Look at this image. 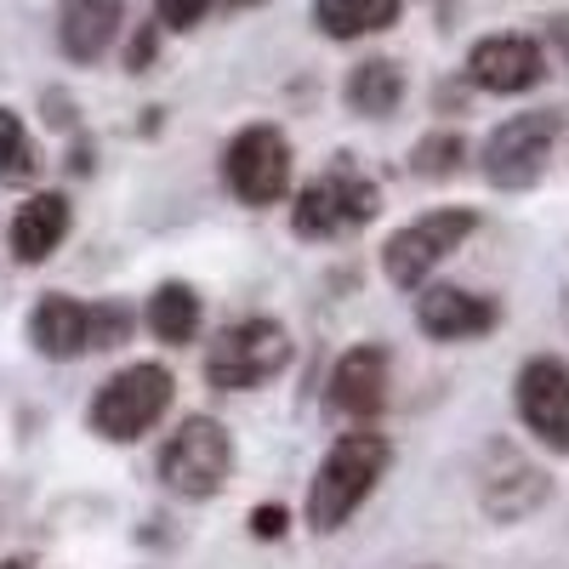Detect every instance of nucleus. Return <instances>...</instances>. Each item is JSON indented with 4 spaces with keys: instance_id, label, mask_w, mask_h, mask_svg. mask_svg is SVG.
Returning a JSON list of instances; mask_svg holds the SVG:
<instances>
[{
    "instance_id": "nucleus-4",
    "label": "nucleus",
    "mask_w": 569,
    "mask_h": 569,
    "mask_svg": "<svg viewBox=\"0 0 569 569\" xmlns=\"http://www.w3.org/2000/svg\"><path fill=\"white\" fill-rule=\"evenodd\" d=\"M177 399V376L154 359H137L126 370H114L109 382L98 388V399H91L86 421H91V433L109 439V445H131L142 433H154V427L166 421Z\"/></svg>"
},
{
    "instance_id": "nucleus-16",
    "label": "nucleus",
    "mask_w": 569,
    "mask_h": 569,
    "mask_svg": "<svg viewBox=\"0 0 569 569\" xmlns=\"http://www.w3.org/2000/svg\"><path fill=\"white\" fill-rule=\"evenodd\" d=\"M496 461L507 467V479L501 472H485V512L490 518H501V525H512V518H525V512H536L547 496H552V485L541 479V472L525 461V456H512V450H501L496 445Z\"/></svg>"
},
{
    "instance_id": "nucleus-8",
    "label": "nucleus",
    "mask_w": 569,
    "mask_h": 569,
    "mask_svg": "<svg viewBox=\"0 0 569 569\" xmlns=\"http://www.w3.org/2000/svg\"><path fill=\"white\" fill-rule=\"evenodd\" d=\"M291 365V337L279 319H240L206 348V382L217 393H257Z\"/></svg>"
},
{
    "instance_id": "nucleus-28",
    "label": "nucleus",
    "mask_w": 569,
    "mask_h": 569,
    "mask_svg": "<svg viewBox=\"0 0 569 569\" xmlns=\"http://www.w3.org/2000/svg\"><path fill=\"white\" fill-rule=\"evenodd\" d=\"M0 569H34L29 558H0Z\"/></svg>"
},
{
    "instance_id": "nucleus-5",
    "label": "nucleus",
    "mask_w": 569,
    "mask_h": 569,
    "mask_svg": "<svg viewBox=\"0 0 569 569\" xmlns=\"http://www.w3.org/2000/svg\"><path fill=\"white\" fill-rule=\"evenodd\" d=\"M563 137V114L558 109H530V114H512L501 120L485 149H479V171L490 188H501V194H525V188H536L547 177V160L558 149Z\"/></svg>"
},
{
    "instance_id": "nucleus-9",
    "label": "nucleus",
    "mask_w": 569,
    "mask_h": 569,
    "mask_svg": "<svg viewBox=\"0 0 569 569\" xmlns=\"http://www.w3.org/2000/svg\"><path fill=\"white\" fill-rule=\"evenodd\" d=\"M233 472V433L217 416H182L177 433L160 445V479L182 501H211Z\"/></svg>"
},
{
    "instance_id": "nucleus-25",
    "label": "nucleus",
    "mask_w": 569,
    "mask_h": 569,
    "mask_svg": "<svg viewBox=\"0 0 569 569\" xmlns=\"http://www.w3.org/2000/svg\"><path fill=\"white\" fill-rule=\"evenodd\" d=\"M547 40H552V52H558L563 69H569V18H552V23H547Z\"/></svg>"
},
{
    "instance_id": "nucleus-21",
    "label": "nucleus",
    "mask_w": 569,
    "mask_h": 569,
    "mask_svg": "<svg viewBox=\"0 0 569 569\" xmlns=\"http://www.w3.org/2000/svg\"><path fill=\"white\" fill-rule=\"evenodd\" d=\"M40 177V149H34V137L29 126L0 103V182H34Z\"/></svg>"
},
{
    "instance_id": "nucleus-17",
    "label": "nucleus",
    "mask_w": 569,
    "mask_h": 569,
    "mask_svg": "<svg viewBox=\"0 0 569 569\" xmlns=\"http://www.w3.org/2000/svg\"><path fill=\"white\" fill-rule=\"evenodd\" d=\"M342 103L359 120L399 114V103H405V69H399V58H365V63H353L348 80H342Z\"/></svg>"
},
{
    "instance_id": "nucleus-15",
    "label": "nucleus",
    "mask_w": 569,
    "mask_h": 569,
    "mask_svg": "<svg viewBox=\"0 0 569 569\" xmlns=\"http://www.w3.org/2000/svg\"><path fill=\"white\" fill-rule=\"evenodd\" d=\"M69 228H74V206H69V194H58V188H46V194H29L23 206H18V217H12V257L23 262V268H34V262H46L63 240H69Z\"/></svg>"
},
{
    "instance_id": "nucleus-23",
    "label": "nucleus",
    "mask_w": 569,
    "mask_h": 569,
    "mask_svg": "<svg viewBox=\"0 0 569 569\" xmlns=\"http://www.w3.org/2000/svg\"><path fill=\"white\" fill-rule=\"evenodd\" d=\"M154 58H160V23H142V29L131 34V46H126V69H131V74H149Z\"/></svg>"
},
{
    "instance_id": "nucleus-27",
    "label": "nucleus",
    "mask_w": 569,
    "mask_h": 569,
    "mask_svg": "<svg viewBox=\"0 0 569 569\" xmlns=\"http://www.w3.org/2000/svg\"><path fill=\"white\" fill-rule=\"evenodd\" d=\"M222 12H246V7H257V0H217Z\"/></svg>"
},
{
    "instance_id": "nucleus-1",
    "label": "nucleus",
    "mask_w": 569,
    "mask_h": 569,
    "mask_svg": "<svg viewBox=\"0 0 569 569\" xmlns=\"http://www.w3.org/2000/svg\"><path fill=\"white\" fill-rule=\"evenodd\" d=\"M393 445L376 433V427H353L337 445L325 450L313 485H308V530L313 536H337L348 518L376 496V485L388 479Z\"/></svg>"
},
{
    "instance_id": "nucleus-7",
    "label": "nucleus",
    "mask_w": 569,
    "mask_h": 569,
    "mask_svg": "<svg viewBox=\"0 0 569 569\" xmlns=\"http://www.w3.org/2000/svg\"><path fill=\"white\" fill-rule=\"evenodd\" d=\"M472 228H479V211L445 206V211H427V217L405 222L399 233H388V246H382L388 284H399V291H421V284L472 240Z\"/></svg>"
},
{
    "instance_id": "nucleus-12",
    "label": "nucleus",
    "mask_w": 569,
    "mask_h": 569,
    "mask_svg": "<svg viewBox=\"0 0 569 569\" xmlns=\"http://www.w3.org/2000/svg\"><path fill=\"white\" fill-rule=\"evenodd\" d=\"M416 325L433 342H479L501 325V302L485 291H461V284H427L416 297Z\"/></svg>"
},
{
    "instance_id": "nucleus-14",
    "label": "nucleus",
    "mask_w": 569,
    "mask_h": 569,
    "mask_svg": "<svg viewBox=\"0 0 569 569\" xmlns=\"http://www.w3.org/2000/svg\"><path fill=\"white\" fill-rule=\"evenodd\" d=\"M131 0H58V46L69 63H98L126 29Z\"/></svg>"
},
{
    "instance_id": "nucleus-24",
    "label": "nucleus",
    "mask_w": 569,
    "mask_h": 569,
    "mask_svg": "<svg viewBox=\"0 0 569 569\" xmlns=\"http://www.w3.org/2000/svg\"><path fill=\"white\" fill-rule=\"evenodd\" d=\"M284 530H291V512H284L279 501H273V507H257V512H251V536H257V541H279Z\"/></svg>"
},
{
    "instance_id": "nucleus-3",
    "label": "nucleus",
    "mask_w": 569,
    "mask_h": 569,
    "mask_svg": "<svg viewBox=\"0 0 569 569\" xmlns=\"http://www.w3.org/2000/svg\"><path fill=\"white\" fill-rule=\"evenodd\" d=\"M376 211H382V188H376V177H365L348 154H337L313 182L297 188L291 233L297 240H342V233L365 228Z\"/></svg>"
},
{
    "instance_id": "nucleus-13",
    "label": "nucleus",
    "mask_w": 569,
    "mask_h": 569,
    "mask_svg": "<svg viewBox=\"0 0 569 569\" xmlns=\"http://www.w3.org/2000/svg\"><path fill=\"white\" fill-rule=\"evenodd\" d=\"M388 348L376 342H359L337 359V370H330V405H337L348 421L370 427L376 416L388 410Z\"/></svg>"
},
{
    "instance_id": "nucleus-20",
    "label": "nucleus",
    "mask_w": 569,
    "mask_h": 569,
    "mask_svg": "<svg viewBox=\"0 0 569 569\" xmlns=\"http://www.w3.org/2000/svg\"><path fill=\"white\" fill-rule=\"evenodd\" d=\"M410 177H427V182H445V177H456L461 166H467V137L461 131H427L416 149H410Z\"/></svg>"
},
{
    "instance_id": "nucleus-26",
    "label": "nucleus",
    "mask_w": 569,
    "mask_h": 569,
    "mask_svg": "<svg viewBox=\"0 0 569 569\" xmlns=\"http://www.w3.org/2000/svg\"><path fill=\"white\" fill-rule=\"evenodd\" d=\"M91 166H98V149H91L86 137H74V154H69V171H80V177H86Z\"/></svg>"
},
{
    "instance_id": "nucleus-19",
    "label": "nucleus",
    "mask_w": 569,
    "mask_h": 569,
    "mask_svg": "<svg viewBox=\"0 0 569 569\" xmlns=\"http://www.w3.org/2000/svg\"><path fill=\"white\" fill-rule=\"evenodd\" d=\"M200 319H206L200 291H194V284H182V279H166L160 291L149 297V330H154L166 348L194 342V337H200Z\"/></svg>"
},
{
    "instance_id": "nucleus-22",
    "label": "nucleus",
    "mask_w": 569,
    "mask_h": 569,
    "mask_svg": "<svg viewBox=\"0 0 569 569\" xmlns=\"http://www.w3.org/2000/svg\"><path fill=\"white\" fill-rule=\"evenodd\" d=\"M217 0H154V23L171 29V34H188V29H200L211 18Z\"/></svg>"
},
{
    "instance_id": "nucleus-18",
    "label": "nucleus",
    "mask_w": 569,
    "mask_h": 569,
    "mask_svg": "<svg viewBox=\"0 0 569 569\" xmlns=\"http://www.w3.org/2000/svg\"><path fill=\"white\" fill-rule=\"evenodd\" d=\"M405 0H313V23L330 40H365V34H382L399 23Z\"/></svg>"
},
{
    "instance_id": "nucleus-11",
    "label": "nucleus",
    "mask_w": 569,
    "mask_h": 569,
    "mask_svg": "<svg viewBox=\"0 0 569 569\" xmlns=\"http://www.w3.org/2000/svg\"><path fill=\"white\" fill-rule=\"evenodd\" d=\"M512 399H518V421L552 450V456H569V365L558 353H536L525 359L512 382Z\"/></svg>"
},
{
    "instance_id": "nucleus-2",
    "label": "nucleus",
    "mask_w": 569,
    "mask_h": 569,
    "mask_svg": "<svg viewBox=\"0 0 569 569\" xmlns=\"http://www.w3.org/2000/svg\"><path fill=\"white\" fill-rule=\"evenodd\" d=\"M131 337V308L126 302H80L63 291H46L29 308V342L46 359H80V353H109Z\"/></svg>"
},
{
    "instance_id": "nucleus-10",
    "label": "nucleus",
    "mask_w": 569,
    "mask_h": 569,
    "mask_svg": "<svg viewBox=\"0 0 569 569\" xmlns=\"http://www.w3.org/2000/svg\"><path fill=\"white\" fill-rule=\"evenodd\" d=\"M467 86L490 98H525L547 80V46L536 34H485L467 52Z\"/></svg>"
},
{
    "instance_id": "nucleus-6",
    "label": "nucleus",
    "mask_w": 569,
    "mask_h": 569,
    "mask_svg": "<svg viewBox=\"0 0 569 569\" xmlns=\"http://www.w3.org/2000/svg\"><path fill=\"white\" fill-rule=\"evenodd\" d=\"M291 177H297V149H291V137H284L279 126L257 120V126L228 137L222 182H228V194L240 206H251V211L279 206L284 194H291Z\"/></svg>"
}]
</instances>
